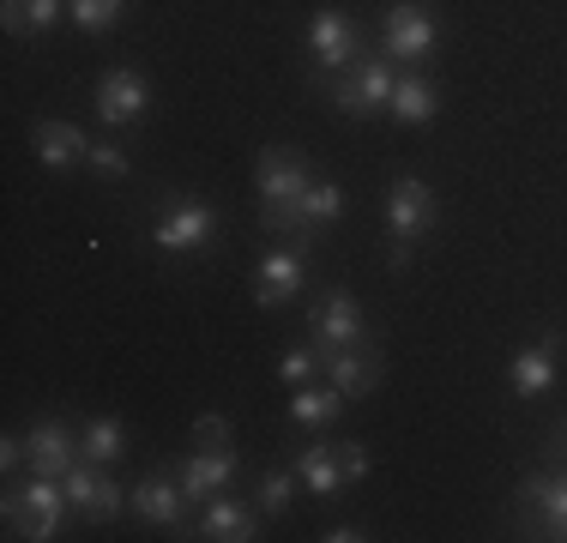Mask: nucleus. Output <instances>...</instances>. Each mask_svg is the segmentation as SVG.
<instances>
[{
	"instance_id": "1",
	"label": "nucleus",
	"mask_w": 567,
	"mask_h": 543,
	"mask_svg": "<svg viewBox=\"0 0 567 543\" xmlns=\"http://www.w3.org/2000/svg\"><path fill=\"white\" fill-rule=\"evenodd\" d=\"M260 224L272 229V236H290V242H308L302 217H296V199L315 187V175H308L302 152H290V145H266L260 152Z\"/></svg>"
},
{
	"instance_id": "2",
	"label": "nucleus",
	"mask_w": 567,
	"mask_h": 543,
	"mask_svg": "<svg viewBox=\"0 0 567 543\" xmlns=\"http://www.w3.org/2000/svg\"><path fill=\"white\" fill-rule=\"evenodd\" d=\"M61 508H66V495H61V483L55 478H31V483H19L7 495V525L19 537H37V543H49L61 532Z\"/></svg>"
},
{
	"instance_id": "3",
	"label": "nucleus",
	"mask_w": 567,
	"mask_h": 543,
	"mask_svg": "<svg viewBox=\"0 0 567 543\" xmlns=\"http://www.w3.org/2000/svg\"><path fill=\"white\" fill-rule=\"evenodd\" d=\"M212 229H218V212H212L206 199H164L152 242L164 254H199L212 242Z\"/></svg>"
},
{
	"instance_id": "4",
	"label": "nucleus",
	"mask_w": 567,
	"mask_h": 543,
	"mask_svg": "<svg viewBox=\"0 0 567 543\" xmlns=\"http://www.w3.org/2000/svg\"><path fill=\"white\" fill-rule=\"evenodd\" d=\"M429 224H435V187L423 175H399L386 187V229H393V242L411 248V242L429 236Z\"/></svg>"
},
{
	"instance_id": "5",
	"label": "nucleus",
	"mask_w": 567,
	"mask_h": 543,
	"mask_svg": "<svg viewBox=\"0 0 567 543\" xmlns=\"http://www.w3.org/2000/svg\"><path fill=\"white\" fill-rule=\"evenodd\" d=\"M441 43L435 19H429V7H416V0H399V7H386V24H381V49L393 54V61H429Z\"/></svg>"
},
{
	"instance_id": "6",
	"label": "nucleus",
	"mask_w": 567,
	"mask_h": 543,
	"mask_svg": "<svg viewBox=\"0 0 567 543\" xmlns=\"http://www.w3.org/2000/svg\"><path fill=\"white\" fill-rule=\"evenodd\" d=\"M308 49H315V61L327 66V73H344V66L362 61V31L357 19L339 7H320L315 19H308Z\"/></svg>"
},
{
	"instance_id": "7",
	"label": "nucleus",
	"mask_w": 567,
	"mask_h": 543,
	"mask_svg": "<svg viewBox=\"0 0 567 543\" xmlns=\"http://www.w3.org/2000/svg\"><path fill=\"white\" fill-rule=\"evenodd\" d=\"M393 85H399V73L386 61H357V66H344V73H339L332 103H339L344 115H374V109L393 103Z\"/></svg>"
},
{
	"instance_id": "8",
	"label": "nucleus",
	"mask_w": 567,
	"mask_h": 543,
	"mask_svg": "<svg viewBox=\"0 0 567 543\" xmlns=\"http://www.w3.org/2000/svg\"><path fill=\"white\" fill-rule=\"evenodd\" d=\"M145 109H152V85H145L133 66H110V73L97 79V121H110V127H133Z\"/></svg>"
},
{
	"instance_id": "9",
	"label": "nucleus",
	"mask_w": 567,
	"mask_h": 543,
	"mask_svg": "<svg viewBox=\"0 0 567 543\" xmlns=\"http://www.w3.org/2000/svg\"><path fill=\"white\" fill-rule=\"evenodd\" d=\"M24 459H31V478H55L61 483L85 453H79V434L49 417V423H37L31 434H24Z\"/></svg>"
},
{
	"instance_id": "10",
	"label": "nucleus",
	"mask_w": 567,
	"mask_h": 543,
	"mask_svg": "<svg viewBox=\"0 0 567 543\" xmlns=\"http://www.w3.org/2000/svg\"><path fill=\"white\" fill-rule=\"evenodd\" d=\"M315 338H320V350H350V345H362V338H369V326H362L357 296H350V290H327V303L315 308Z\"/></svg>"
},
{
	"instance_id": "11",
	"label": "nucleus",
	"mask_w": 567,
	"mask_h": 543,
	"mask_svg": "<svg viewBox=\"0 0 567 543\" xmlns=\"http://www.w3.org/2000/svg\"><path fill=\"white\" fill-rule=\"evenodd\" d=\"M302 290V254L296 248H266L260 266H254V303L260 308H278Z\"/></svg>"
},
{
	"instance_id": "12",
	"label": "nucleus",
	"mask_w": 567,
	"mask_h": 543,
	"mask_svg": "<svg viewBox=\"0 0 567 543\" xmlns=\"http://www.w3.org/2000/svg\"><path fill=\"white\" fill-rule=\"evenodd\" d=\"M556 350H561V338L544 332L537 345H525L519 357L507 362V380H513V392H519V399H544V392L556 387Z\"/></svg>"
},
{
	"instance_id": "13",
	"label": "nucleus",
	"mask_w": 567,
	"mask_h": 543,
	"mask_svg": "<svg viewBox=\"0 0 567 543\" xmlns=\"http://www.w3.org/2000/svg\"><path fill=\"white\" fill-rule=\"evenodd\" d=\"M133 513H140V520H152V525H182V513H187V489L175 483V478H164V471H157V478H145V483H133Z\"/></svg>"
},
{
	"instance_id": "14",
	"label": "nucleus",
	"mask_w": 567,
	"mask_h": 543,
	"mask_svg": "<svg viewBox=\"0 0 567 543\" xmlns=\"http://www.w3.org/2000/svg\"><path fill=\"white\" fill-rule=\"evenodd\" d=\"M31 145H37V163H49V170H73V163H85V152H91V140L73 121H37Z\"/></svg>"
},
{
	"instance_id": "15",
	"label": "nucleus",
	"mask_w": 567,
	"mask_h": 543,
	"mask_svg": "<svg viewBox=\"0 0 567 543\" xmlns=\"http://www.w3.org/2000/svg\"><path fill=\"white\" fill-rule=\"evenodd\" d=\"M236 478V453L229 447H206V453H194L182 465V489H187V501H212V495H224V483Z\"/></svg>"
},
{
	"instance_id": "16",
	"label": "nucleus",
	"mask_w": 567,
	"mask_h": 543,
	"mask_svg": "<svg viewBox=\"0 0 567 543\" xmlns=\"http://www.w3.org/2000/svg\"><path fill=\"white\" fill-rule=\"evenodd\" d=\"M320 362H327V380L344 392V399H362V392H374V380H381V357H362L357 345L350 350H320Z\"/></svg>"
},
{
	"instance_id": "17",
	"label": "nucleus",
	"mask_w": 567,
	"mask_h": 543,
	"mask_svg": "<svg viewBox=\"0 0 567 543\" xmlns=\"http://www.w3.org/2000/svg\"><path fill=\"white\" fill-rule=\"evenodd\" d=\"M199 537H212V543H254V537H260V525H254V513L241 508V501L212 495L206 520H199Z\"/></svg>"
},
{
	"instance_id": "18",
	"label": "nucleus",
	"mask_w": 567,
	"mask_h": 543,
	"mask_svg": "<svg viewBox=\"0 0 567 543\" xmlns=\"http://www.w3.org/2000/svg\"><path fill=\"white\" fill-rule=\"evenodd\" d=\"M339 411H344V392L332 387H315V380H308V387H296L290 392V423H302V429H332L339 423Z\"/></svg>"
},
{
	"instance_id": "19",
	"label": "nucleus",
	"mask_w": 567,
	"mask_h": 543,
	"mask_svg": "<svg viewBox=\"0 0 567 543\" xmlns=\"http://www.w3.org/2000/svg\"><path fill=\"white\" fill-rule=\"evenodd\" d=\"M393 115L404 121V127H423V121H435V109H441V98H435V85H429L423 73H399V85H393Z\"/></svg>"
},
{
	"instance_id": "20",
	"label": "nucleus",
	"mask_w": 567,
	"mask_h": 543,
	"mask_svg": "<svg viewBox=\"0 0 567 543\" xmlns=\"http://www.w3.org/2000/svg\"><path fill=\"white\" fill-rule=\"evenodd\" d=\"M296 478L315 489L320 501H332L344 489V465H339V447H308L302 459H296Z\"/></svg>"
},
{
	"instance_id": "21",
	"label": "nucleus",
	"mask_w": 567,
	"mask_h": 543,
	"mask_svg": "<svg viewBox=\"0 0 567 543\" xmlns=\"http://www.w3.org/2000/svg\"><path fill=\"white\" fill-rule=\"evenodd\" d=\"M296 217H302L308 236H315L320 224H339V217H344V187L339 182H315L302 199H296Z\"/></svg>"
},
{
	"instance_id": "22",
	"label": "nucleus",
	"mask_w": 567,
	"mask_h": 543,
	"mask_svg": "<svg viewBox=\"0 0 567 543\" xmlns=\"http://www.w3.org/2000/svg\"><path fill=\"white\" fill-rule=\"evenodd\" d=\"M121 447H127V429H121V417H91V423L79 429V453L97 459V465H115Z\"/></svg>"
},
{
	"instance_id": "23",
	"label": "nucleus",
	"mask_w": 567,
	"mask_h": 543,
	"mask_svg": "<svg viewBox=\"0 0 567 543\" xmlns=\"http://www.w3.org/2000/svg\"><path fill=\"white\" fill-rule=\"evenodd\" d=\"M525 495L544 508V520H549V532L567 537V478H532L525 483Z\"/></svg>"
},
{
	"instance_id": "24",
	"label": "nucleus",
	"mask_w": 567,
	"mask_h": 543,
	"mask_svg": "<svg viewBox=\"0 0 567 543\" xmlns=\"http://www.w3.org/2000/svg\"><path fill=\"white\" fill-rule=\"evenodd\" d=\"M97 483H103V465H97V459H79V465L61 478L66 508H79V513H85V508H91V495H97Z\"/></svg>"
},
{
	"instance_id": "25",
	"label": "nucleus",
	"mask_w": 567,
	"mask_h": 543,
	"mask_svg": "<svg viewBox=\"0 0 567 543\" xmlns=\"http://www.w3.org/2000/svg\"><path fill=\"white\" fill-rule=\"evenodd\" d=\"M296 483H302L296 471L272 465V471L260 478V508H266V513H290V501H296Z\"/></svg>"
},
{
	"instance_id": "26",
	"label": "nucleus",
	"mask_w": 567,
	"mask_h": 543,
	"mask_svg": "<svg viewBox=\"0 0 567 543\" xmlns=\"http://www.w3.org/2000/svg\"><path fill=\"white\" fill-rule=\"evenodd\" d=\"M66 7H73L79 31H110L121 12H127V0H66Z\"/></svg>"
},
{
	"instance_id": "27",
	"label": "nucleus",
	"mask_w": 567,
	"mask_h": 543,
	"mask_svg": "<svg viewBox=\"0 0 567 543\" xmlns=\"http://www.w3.org/2000/svg\"><path fill=\"white\" fill-rule=\"evenodd\" d=\"M121 508H127V489H121V483L110 478V471H103L97 495H91V508H85V520H91V525H110V520H115Z\"/></svg>"
},
{
	"instance_id": "28",
	"label": "nucleus",
	"mask_w": 567,
	"mask_h": 543,
	"mask_svg": "<svg viewBox=\"0 0 567 543\" xmlns=\"http://www.w3.org/2000/svg\"><path fill=\"white\" fill-rule=\"evenodd\" d=\"M320 369H327V362H320L315 350H284V357H278V380H284V387H308Z\"/></svg>"
},
{
	"instance_id": "29",
	"label": "nucleus",
	"mask_w": 567,
	"mask_h": 543,
	"mask_svg": "<svg viewBox=\"0 0 567 543\" xmlns=\"http://www.w3.org/2000/svg\"><path fill=\"white\" fill-rule=\"evenodd\" d=\"M85 163H91V170H97V175H110V182H121V175L133 170V163H127V152H121L115 140H91V152H85Z\"/></svg>"
},
{
	"instance_id": "30",
	"label": "nucleus",
	"mask_w": 567,
	"mask_h": 543,
	"mask_svg": "<svg viewBox=\"0 0 567 543\" xmlns=\"http://www.w3.org/2000/svg\"><path fill=\"white\" fill-rule=\"evenodd\" d=\"M0 24L12 37H31V0H0Z\"/></svg>"
},
{
	"instance_id": "31",
	"label": "nucleus",
	"mask_w": 567,
	"mask_h": 543,
	"mask_svg": "<svg viewBox=\"0 0 567 543\" xmlns=\"http://www.w3.org/2000/svg\"><path fill=\"white\" fill-rule=\"evenodd\" d=\"M339 465H344V483H362L369 478V453L357 441H339Z\"/></svg>"
},
{
	"instance_id": "32",
	"label": "nucleus",
	"mask_w": 567,
	"mask_h": 543,
	"mask_svg": "<svg viewBox=\"0 0 567 543\" xmlns=\"http://www.w3.org/2000/svg\"><path fill=\"white\" fill-rule=\"evenodd\" d=\"M224 434H229V417H218V411H206V417L194 423V441H199V447H224Z\"/></svg>"
},
{
	"instance_id": "33",
	"label": "nucleus",
	"mask_w": 567,
	"mask_h": 543,
	"mask_svg": "<svg viewBox=\"0 0 567 543\" xmlns=\"http://www.w3.org/2000/svg\"><path fill=\"white\" fill-rule=\"evenodd\" d=\"M61 19V0H31V37H43Z\"/></svg>"
},
{
	"instance_id": "34",
	"label": "nucleus",
	"mask_w": 567,
	"mask_h": 543,
	"mask_svg": "<svg viewBox=\"0 0 567 543\" xmlns=\"http://www.w3.org/2000/svg\"><path fill=\"white\" fill-rule=\"evenodd\" d=\"M19 459H24V441H12V434H7V441H0V471L12 478V471H19Z\"/></svg>"
},
{
	"instance_id": "35",
	"label": "nucleus",
	"mask_w": 567,
	"mask_h": 543,
	"mask_svg": "<svg viewBox=\"0 0 567 543\" xmlns=\"http://www.w3.org/2000/svg\"><path fill=\"white\" fill-rule=\"evenodd\" d=\"M362 532H357V525H332V532H327V543H357Z\"/></svg>"
}]
</instances>
